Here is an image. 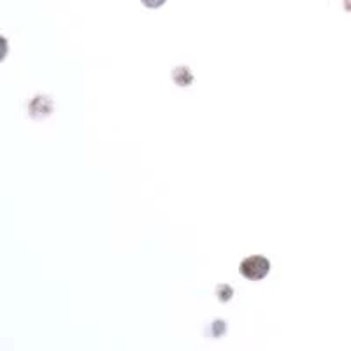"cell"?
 I'll return each instance as SVG.
<instances>
[{
	"mask_svg": "<svg viewBox=\"0 0 351 351\" xmlns=\"http://www.w3.org/2000/svg\"><path fill=\"white\" fill-rule=\"evenodd\" d=\"M216 293H218L219 299L223 300V302H227V300L234 295V290H232L230 287H227V285H221V287H218V291H216Z\"/></svg>",
	"mask_w": 351,
	"mask_h": 351,
	"instance_id": "3",
	"label": "cell"
},
{
	"mask_svg": "<svg viewBox=\"0 0 351 351\" xmlns=\"http://www.w3.org/2000/svg\"><path fill=\"white\" fill-rule=\"evenodd\" d=\"M269 271H271V262L262 255L247 256L239 265L241 276L250 281H260L263 278H267Z\"/></svg>",
	"mask_w": 351,
	"mask_h": 351,
	"instance_id": "1",
	"label": "cell"
},
{
	"mask_svg": "<svg viewBox=\"0 0 351 351\" xmlns=\"http://www.w3.org/2000/svg\"><path fill=\"white\" fill-rule=\"evenodd\" d=\"M143 2L144 8H148V9H158L162 8V5L167 2V0H141Z\"/></svg>",
	"mask_w": 351,
	"mask_h": 351,
	"instance_id": "4",
	"label": "cell"
},
{
	"mask_svg": "<svg viewBox=\"0 0 351 351\" xmlns=\"http://www.w3.org/2000/svg\"><path fill=\"white\" fill-rule=\"evenodd\" d=\"M172 80L180 86H188V84L193 83V74L186 67H180L172 72Z\"/></svg>",
	"mask_w": 351,
	"mask_h": 351,
	"instance_id": "2",
	"label": "cell"
},
{
	"mask_svg": "<svg viewBox=\"0 0 351 351\" xmlns=\"http://www.w3.org/2000/svg\"><path fill=\"white\" fill-rule=\"evenodd\" d=\"M344 5H346L348 11H351V0H344Z\"/></svg>",
	"mask_w": 351,
	"mask_h": 351,
	"instance_id": "5",
	"label": "cell"
}]
</instances>
